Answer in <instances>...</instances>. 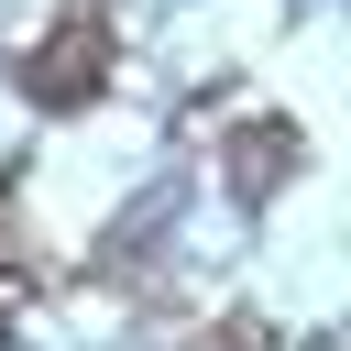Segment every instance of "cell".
<instances>
[{
	"label": "cell",
	"mask_w": 351,
	"mask_h": 351,
	"mask_svg": "<svg viewBox=\"0 0 351 351\" xmlns=\"http://www.w3.org/2000/svg\"><path fill=\"white\" fill-rule=\"evenodd\" d=\"M99 88H110V22H99L88 0H66L55 33L22 55V99H33V110H88Z\"/></svg>",
	"instance_id": "1"
},
{
	"label": "cell",
	"mask_w": 351,
	"mask_h": 351,
	"mask_svg": "<svg viewBox=\"0 0 351 351\" xmlns=\"http://www.w3.org/2000/svg\"><path fill=\"white\" fill-rule=\"evenodd\" d=\"M219 176H230V197H274L296 176V121H241L219 143Z\"/></svg>",
	"instance_id": "2"
}]
</instances>
